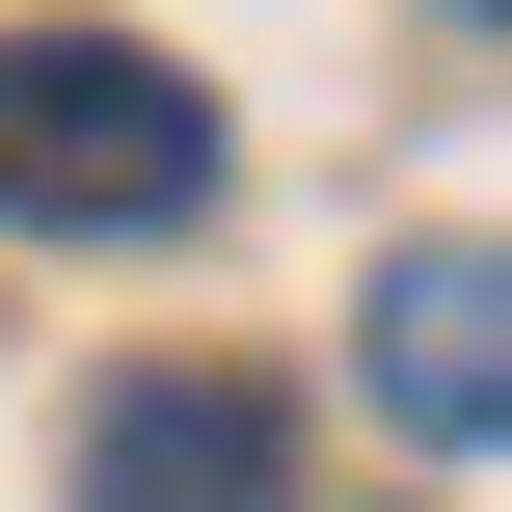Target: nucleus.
Here are the masks:
<instances>
[{
  "instance_id": "f257e3e1",
  "label": "nucleus",
  "mask_w": 512,
  "mask_h": 512,
  "mask_svg": "<svg viewBox=\"0 0 512 512\" xmlns=\"http://www.w3.org/2000/svg\"><path fill=\"white\" fill-rule=\"evenodd\" d=\"M0 216H54V243H189V216H216L189 54H135V27H0Z\"/></svg>"
},
{
  "instance_id": "f03ea898",
  "label": "nucleus",
  "mask_w": 512,
  "mask_h": 512,
  "mask_svg": "<svg viewBox=\"0 0 512 512\" xmlns=\"http://www.w3.org/2000/svg\"><path fill=\"white\" fill-rule=\"evenodd\" d=\"M378 405H405L432 459H486V432H512V270H486V216H432V243L378 270Z\"/></svg>"
},
{
  "instance_id": "7ed1b4c3",
  "label": "nucleus",
  "mask_w": 512,
  "mask_h": 512,
  "mask_svg": "<svg viewBox=\"0 0 512 512\" xmlns=\"http://www.w3.org/2000/svg\"><path fill=\"white\" fill-rule=\"evenodd\" d=\"M81 512H270V405H243V378H135V405H81Z\"/></svg>"
}]
</instances>
